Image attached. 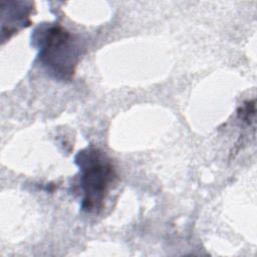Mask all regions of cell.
Instances as JSON below:
<instances>
[{
    "instance_id": "obj_2",
    "label": "cell",
    "mask_w": 257,
    "mask_h": 257,
    "mask_svg": "<svg viewBox=\"0 0 257 257\" xmlns=\"http://www.w3.org/2000/svg\"><path fill=\"white\" fill-rule=\"evenodd\" d=\"M39 37V59L58 78L69 79L78 61L79 50L73 36L59 25L44 29Z\"/></svg>"
},
{
    "instance_id": "obj_1",
    "label": "cell",
    "mask_w": 257,
    "mask_h": 257,
    "mask_svg": "<svg viewBox=\"0 0 257 257\" xmlns=\"http://www.w3.org/2000/svg\"><path fill=\"white\" fill-rule=\"evenodd\" d=\"M75 163L79 168V184L83 194L81 208L88 213L96 212L102 208L114 182V168L107 156L95 148L80 151Z\"/></svg>"
}]
</instances>
